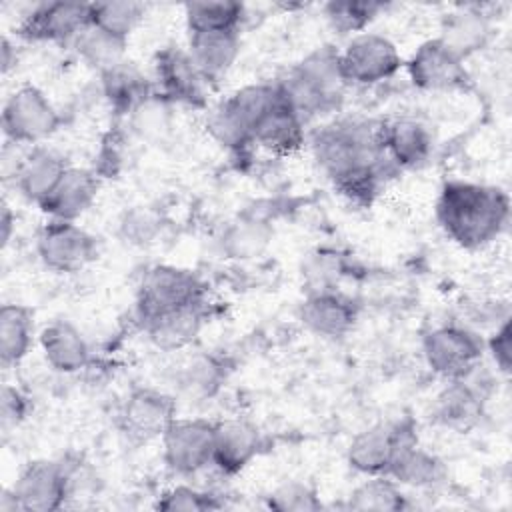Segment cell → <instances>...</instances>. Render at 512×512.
Returning a JSON list of instances; mask_svg holds the SVG:
<instances>
[{
    "instance_id": "28",
    "label": "cell",
    "mask_w": 512,
    "mask_h": 512,
    "mask_svg": "<svg viewBox=\"0 0 512 512\" xmlns=\"http://www.w3.org/2000/svg\"><path fill=\"white\" fill-rule=\"evenodd\" d=\"M102 90L118 114L134 112L152 92L144 74L130 62H120L102 72Z\"/></svg>"
},
{
    "instance_id": "38",
    "label": "cell",
    "mask_w": 512,
    "mask_h": 512,
    "mask_svg": "<svg viewBox=\"0 0 512 512\" xmlns=\"http://www.w3.org/2000/svg\"><path fill=\"white\" fill-rule=\"evenodd\" d=\"M268 506L278 512H312L322 508L316 492L304 482H286L268 496Z\"/></svg>"
},
{
    "instance_id": "3",
    "label": "cell",
    "mask_w": 512,
    "mask_h": 512,
    "mask_svg": "<svg viewBox=\"0 0 512 512\" xmlns=\"http://www.w3.org/2000/svg\"><path fill=\"white\" fill-rule=\"evenodd\" d=\"M346 84L338 52L330 46H322L308 54L284 80L278 82L282 96L302 120L338 108Z\"/></svg>"
},
{
    "instance_id": "34",
    "label": "cell",
    "mask_w": 512,
    "mask_h": 512,
    "mask_svg": "<svg viewBox=\"0 0 512 512\" xmlns=\"http://www.w3.org/2000/svg\"><path fill=\"white\" fill-rule=\"evenodd\" d=\"M406 506L402 490L396 486L394 480L374 476L372 480H366L358 488L352 490L348 498V508L362 510V512H396Z\"/></svg>"
},
{
    "instance_id": "6",
    "label": "cell",
    "mask_w": 512,
    "mask_h": 512,
    "mask_svg": "<svg viewBox=\"0 0 512 512\" xmlns=\"http://www.w3.org/2000/svg\"><path fill=\"white\" fill-rule=\"evenodd\" d=\"M60 114L36 86L14 90L2 110V128L6 140L18 144H36L56 132Z\"/></svg>"
},
{
    "instance_id": "13",
    "label": "cell",
    "mask_w": 512,
    "mask_h": 512,
    "mask_svg": "<svg viewBox=\"0 0 512 512\" xmlns=\"http://www.w3.org/2000/svg\"><path fill=\"white\" fill-rule=\"evenodd\" d=\"M174 420L176 402L172 396L154 388L134 390L120 410V426L136 442L162 438Z\"/></svg>"
},
{
    "instance_id": "2",
    "label": "cell",
    "mask_w": 512,
    "mask_h": 512,
    "mask_svg": "<svg viewBox=\"0 0 512 512\" xmlns=\"http://www.w3.org/2000/svg\"><path fill=\"white\" fill-rule=\"evenodd\" d=\"M436 216L454 242L464 248H480L506 226L508 196L484 184L446 182L436 202Z\"/></svg>"
},
{
    "instance_id": "22",
    "label": "cell",
    "mask_w": 512,
    "mask_h": 512,
    "mask_svg": "<svg viewBox=\"0 0 512 512\" xmlns=\"http://www.w3.org/2000/svg\"><path fill=\"white\" fill-rule=\"evenodd\" d=\"M252 142L276 154H290L304 144V120L286 102L280 90V98L258 120Z\"/></svg>"
},
{
    "instance_id": "15",
    "label": "cell",
    "mask_w": 512,
    "mask_h": 512,
    "mask_svg": "<svg viewBox=\"0 0 512 512\" xmlns=\"http://www.w3.org/2000/svg\"><path fill=\"white\" fill-rule=\"evenodd\" d=\"M92 24L90 4L48 2L36 6L20 26V34L42 42L76 40Z\"/></svg>"
},
{
    "instance_id": "36",
    "label": "cell",
    "mask_w": 512,
    "mask_h": 512,
    "mask_svg": "<svg viewBox=\"0 0 512 512\" xmlns=\"http://www.w3.org/2000/svg\"><path fill=\"white\" fill-rule=\"evenodd\" d=\"M164 228V218L150 206H134L120 220V234L134 246H150L158 240Z\"/></svg>"
},
{
    "instance_id": "7",
    "label": "cell",
    "mask_w": 512,
    "mask_h": 512,
    "mask_svg": "<svg viewBox=\"0 0 512 512\" xmlns=\"http://www.w3.org/2000/svg\"><path fill=\"white\" fill-rule=\"evenodd\" d=\"M416 434L408 422H386L358 432L348 446V462L368 476H386L398 452L414 444Z\"/></svg>"
},
{
    "instance_id": "18",
    "label": "cell",
    "mask_w": 512,
    "mask_h": 512,
    "mask_svg": "<svg viewBox=\"0 0 512 512\" xmlns=\"http://www.w3.org/2000/svg\"><path fill=\"white\" fill-rule=\"evenodd\" d=\"M300 320L318 336L340 338L352 330L356 308L336 290H314L300 306Z\"/></svg>"
},
{
    "instance_id": "1",
    "label": "cell",
    "mask_w": 512,
    "mask_h": 512,
    "mask_svg": "<svg viewBox=\"0 0 512 512\" xmlns=\"http://www.w3.org/2000/svg\"><path fill=\"white\" fill-rule=\"evenodd\" d=\"M384 124L368 120L334 122L312 140L314 158L344 194L368 200L392 164L382 142Z\"/></svg>"
},
{
    "instance_id": "27",
    "label": "cell",
    "mask_w": 512,
    "mask_h": 512,
    "mask_svg": "<svg viewBox=\"0 0 512 512\" xmlns=\"http://www.w3.org/2000/svg\"><path fill=\"white\" fill-rule=\"evenodd\" d=\"M490 34V26L486 16L476 10H456L442 18L438 40L452 50L458 58H466L468 54L480 50Z\"/></svg>"
},
{
    "instance_id": "21",
    "label": "cell",
    "mask_w": 512,
    "mask_h": 512,
    "mask_svg": "<svg viewBox=\"0 0 512 512\" xmlns=\"http://www.w3.org/2000/svg\"><path fill=\"white\" fill-rule=\"evenodd\" d=\"M68 164L60 154L48 150L44 146H32L26 150V156L14 176V184L18 192L38 206L52 194Z\"/></svg>"
},
{
    "instance_id": "5",
    "label": "cell",
    "mask_w": 512,
    "mask_h": 512,
    "mask_svg": "<svg viewBox=\"0 0 512 512\" xmlns=\"http://www.w3.org/2000/svg\"><path fill=\"white\" fill-rule=\"evenodd\" d=\"M204 286L196 274L176 266H154L138 290V312L146 322L154 316L202 302Z\"/></svg>"
},
{
    "instance_id": "20",
    "label": "cell",
    "mask_w": 512,
    "mask_h": 512,
    "mask_svg": "<svg viewBox=\"0 0 512 512\" xmlns=\"http://www.w3.org/2000/svg\"><path fill=\"white\" fill-rule=\"evenodd\" d=\"M240 52L238 30H210L190 32L188 54L204 78V82H218L232 68Z\"/></svg>"
},
{
    "instance_id": "40",
    "label": "cell",
    "mask_w": 512,
    "mask_h": 512,
    "mask_svg": "<svg viewBox=\"0 0 512 512\" xmlns=\"http://www.w3.org/2000/svg\"><path fill=\"white\" fill-rule=\"evenodd\" d=\"M220 366L212 358H194L182 370V388L188 392H210L220 376Z\"/></svg>"
},
{
    "instance_id": "41",
    "label": "cell",
    "mask_w": 512,
    "mask_h": 512,
    "mask_svg": "<svg viewBox=\"0 0 512 512\" xmlns=\"http://www.w3.org/2000/svg\"><path fill=\"white\" fill-rule=\"evenodd\" d=\"M28 406H30L28 398L16 386L4 384L2 392H0V422H2V428L10 430V428L18 426L26 418Z\"/></svg>"
},
{
    "instance_id": "32",
    "label": "cell",
    "mask_w": 512,
    "mask_h": 512,
    "mask_svg": "<svg viewBox=\"0 0 512 512\" xmlns=\"http://www.w3.org/2000/svg\"><path fill=\"white\" fill-rule=\"evenodd\" d=\"M272 228L258 218H242L234 224H230L220 240L222 252L228 258L236 260H250L260 256L270 240H272Z\"/></svg>"
},
{
    "instance_id": "43",
    "label": "cell",
    "mask_w": 512,
    "mask_h": 512,
    "mask_svg": "<svg viewBox=\"0 0 512 512\" xmlns=\"http://www.w3.org/2000/svg\"><path fill=\"white\" fill-rule=\"evenodd\" d=\"M0 224H2V242L8 244L10 234H12V224H14V216L8 208V204H2V216H0Z\"/></svg>"
},
{
    "instance_id": "9",
    "label": "cell",
    "mask_w": 512,
    "mask_h": 512,
    "mask_svg": "<svg viewBox=\"0 0 512 512\" xmlns=\"http://www.w3.org/2000/svg\"><path fill=\"white\" fill-rule=\"evenodd\" d=\"M36 250L54 272H78L98 256L96 238L68 220H50L38 232Z\"/></svg>"
},
{
    "instance_id": "35",
    "label": "cell",
    "mask_w": 512,
    "mask_h": 512,
    "mask_svg": "<svg viewBox=\"0 0 512 512\" xmlns=\"http://www.w3.org/2000/svg\"><path fill=\"white\" fill-rule=\"evenodd\" d=\"M92 24L112 32L116 36L128 38L130 32L138 26L144 16V4L132 0H116V2H94L90 4Z\"/></svg>"
},
{
    "instance_id": "17",
    "label": "cell",
    "mask_w": 512,
    "mask_h": 512,
    "mask_svg": "<svg viewBox=\"0 0 512 512\" xmlns=\"http://www.w3.org/2000/svg\"><path fill=\"white\" fill-rule=\"evenodd\" d=\"M260 430L242 418L214 422V452L212 464L224 474L240 472L260 450Z\"/></svg>"
},
{
    "instance_id": "12",
    "label": "cell",
    "mask_w": 512,
    "mask_h": 512,
    "mask_svg": "<svg viewBox=\"0 0 512 512\" xmlns=\"http://www.w3.org/2000/svg\"><path fill=\"white\" fill-rule=\"evenodd\" d=\"M164 460L178 474H196L212 464L214 422L176 418L162 436Z\"/></svg>"
},
{
    "instance_id": "10",
    "label": "cell",
    "mask_w": 512,
    "mask_h": 512,
    "mask_svg": "<svg viewBox=\"0 0 512 512\" xmlns=\"http://www.w3.org/2000/svg\"><path fill=\"white\" fill-rule=\"evenodd\" d=\"M422 348L428 366L436 374L454 380L480 364L484 344L472 330L448 324L428 332Z\"/></svg>"
},
{
    "instance_id": "19",
    "label": "cell",
    "mask_w": 512,
    "mask_h": 512,
    "mask_svg": "<svg viewBox=\"0 0 512 512\" xmlns=\"http://www.w3.org/2000/svg\"><path fill=\"white\" fill-rule=\"evenodd\" d=\"M98 176L94 170L68 166L52 194L40 206L52 216V220L74 222L96 200Z\"/></svg>"
},
{
    "instance_id": "14",
    "label": "cell",
    "mask_w": 512,
    "mask_h": 512,
    "mask_svg": "<svg viewBox=\"0 0 512 512\" xmlns=\"http://www.w3.org/2000/svg\"><path fill=\"white\" fill-rule=\"evenodd\" d=\"M478 368L480 364L464 376L450 380V386L438 394L434 412L436 420L446 428L466 432L478 422L490 384L486 376L478 378Z\"/></svg>"
},
{
    "instance_id": "8",
    "label": "cell",
    "mask_w": 512,
    "mask_h": 512,
    "mask_svg": "<svg viewBox=\"0 0 512 512\" xmlns=\"http://www.w3.org/2000/svg\"><path fill=\"white\" fill-rule=\"evenodd\" d=\"M340 70L346 82L374 84L394 76L402 58L392 40L376 32L356 34L342 52H338Z\"/></svg>"
},
{
    "instance_id": "16",
    "label": "cell",
    "mask_w": 512,
    "mask_h": 512,
    "mask_svg": "<svg viewBox=\"0 0 512 512\" xmlns=\"http://www.w3.org/2000/svg\"><path fill=\"white\" fill-rule=\"evenodd\" d=\"M412 82L422 90H460L470 78L452 50H448L438 38L424 42L408 62Z\"/></svg>"
},
{
    "instance_id": "31",
    "label": "cell",
    "mask_w": 512,
    "mask_h": 512,
    "mask_svg": "<svg viewBox=\"0 0 512 512\" xmlns=\"http://www.w3.org/2000/svg\"><path fill=\"white\" fill-rule=\"evenodd\" d=\"M128 38L116 36L112 32H106L94 24H90L76 40L74 46L80 54V58L90 64L92 68H98L100 74L114 68L116 64L124 62V50H126Z\"/></svg>"
},
{
    "instance_id": "42",
    "label": "cell",
    "mask_w": 512,
    "mask_h": 512,
    "mask_svg": "<svg viewBox=\"0 0 512 512\" xmlns=\"http://www.w3.org/2000/svg\"><path fill=\"white\" fill-rule=\"evenodd\" d=\"M488 350L498 366L500 372L508 374L510 372V358H512V330H510V322L504 320L496 332L492 334V338L488 340Z\"/></svg>"
},
{
    "instance_id": "26",
    "label": "cell",
    "mask_w": 512,
    "mask_h": 512,
    "mask_svg": "<svg viewBox=\"0 0 512 512\" xmlns=\"http://www.w3.org/2000/svg\"><path fill=\"white\" fill-rule=\"evenodd\" d=\"M204 324L202 302L184 306L144 322L150 340L162 350H180L188 346L200 332Z\"/></svg>"
},
{
    "instance_id": "37",
    "label": "cell",
    "mask_w": 512,
    "mask_h": 512,
    "mask_svg": "<svg viewBox=\"0 0 512 512\" xmlns=\"http://www.w3.org/2000/svg\"><path fill=\"white\" fill-rule=\"evenodd\" d=\"M384 6L376 2H330L326 4V18L340 34L362 30Z\"/></svg>"
},
{
    "instance_id": "11",
    "label": "cell",
    "mask_w": 512,
    "mask_h": 512,
    "mask_svg": "<svg viewBox=\"0 0 512 512\" xmlns=\"http://www.w3.org/2000/svg\"><path fill=\"white\" fill-rule=\"evenodd\" d=\"M70 470L64 462H30L10 488L18 510L52 512L58 510L70 492Z\"/></svg>"
},
{
    "instance_id": "23",
    "label": "cell",
    "mask_w": 512,
    "mask_h": 512,
    "mask_svg": "<svg viewBox=\"0 0 512 512\" xmlns=\"http://www.w3.org/2000/svg\"><path fill=\"white\" fill-rule=\"evenodd\" d=\"M156 74L162 86V94L186 102L200 104L204 98V78L196 70L188 52L180 48H166L156 56Z\"/></svg>"
},
{
    "instance_id": "24",
    "label": "cell",
    "mask_w": 512,
    "mask_h": 512,
    "mask_svg": "<svg viewBox=\"0 0 512 512\" xmlns=\"http://www.w3.org/2000/svg\"><path fill=\"white\" fill-rule=\"evenodd\" d=\"M40 346L44 360L64 374L84 368L90 360V350L82 332L66 320L48 324L40 334Z\"/></svg>"
},
{
    "instance_id": "30",
    "label": "cell",
    "mask_w": 512,
    "mask_h": 512,
    "mask_svg": "<svg viewBox=\"0 0 512 512\" xmlns=\"http://www.w3.org/2000/svg\"><path fill=\"white\" fill-rule=\"evenodd\" d=\"M386 476H392L396 482L406 486L424 488L444 478V464L438 456L422 450L418 442H414L398 452Z\"/></svg>"
},
{
    "instance_id": "4",
    "label": "cell",
    "mask_w": 512,
    "mask_h": 512,
    "mask_svg": "<svg viewBox=\"0 0 512 512\" xmlns=\"http://www.w3.org/2000/svg\"><path fill=\"white\" fill-rule=\"evenodd\" d=\"M280 98L276 84H250L222 100L208 116V130L228 148L240 150L252 142L258 120Z\"/></svg>"
},
{
    "instance_id": "25",
    "label": "cell",
    "mask_w": 512,
    "mask_h": 512,
    "mask_svg": "<svg viewBox=\"0 0 512 512\" xmlns=\"http://www.w3.org/2000/svg\"><path fill=\"white\" fill-rule=\"evenodd\" d=\"M382 142L390 162L396 166H418L432 150L430 130L414 118H398L384 124Z\"/></svg>"
},
{
    "instance_id": "29",
    "label": "cell",
    "mask_w": 512,
    "mask_h": 512,
    "mask_svg": "<svg viewBox=\"0 0 512 512\" xmlns=\"http://www.w3.org/2000/svg\"><path fill=\"white\" fill-rule=\"evenodd\" d=\"M32 312L20 304L0 308V362L4 368L18 364L32 344Z\"/></svg>"
},
{
    "instance_id": "39",
    "label": "cell",
    "mask_w": 512,
    "mask_h": 512,
    "mask_svg": "<svg viewBox=\"0 0 512 512\" xmlns=\"http://www.w3.org/2000/svg\"><path fill=\"white\" fill-rule=\"evenodd\" d=\"M156 508L160 510H186V512H200V510H212V508H220V502L216 500V496L196 490L192 486H176L168 492L162 494V498L158 500Z\"/></svg>"
},
{
    "instance_id": "33",
    "label": "cell",
    "mask_w": 512,
    "mask_h": 512,
    "mask_svg": "<svg viewBox=\"0 0 512 512\" xmlns=\"http://www.w3.org/2000/svg\"><path fill=\"white\" fill-rule=\"evenodd\" d=\"M190 32L238 30L244 18V6L230 0L218 2H188L184 6Z\"/></svg>"
}]
</instances>
